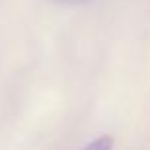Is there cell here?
Instances as JSON below:
<instances>
[{
	"instance_id": "obj_1",
	"label": "cell",
	"mask_w": 150,
	"mask_h": 150,
	"mask_svg": "<svg viewBox=\"0 0 150 150\" xmlns=\"http://www.w3.org/2000/svg\"><path fill=\"white\" fill-rule=\"evenodd\" d=\"M112 144H114L112 137L103 135V137H97L95 141H91L89 144H86L82 150H112Z\"/></svg>"
},
{
	"instance_id": "obj_2",
	"label": "cell",
	"mask_w": 150,
	"mask_h": 150,
	"mask_svg": "<svg viewBox=\"0 0 150 150\" xmlns=\"http://www.w3.org/2000/svg\"><path fill=\"white\" fill-rule=\"evenodd\" d=\"M57 4H65V6H78V4H86L89 0H53Z\"/></svg>"
}]
</instances>
